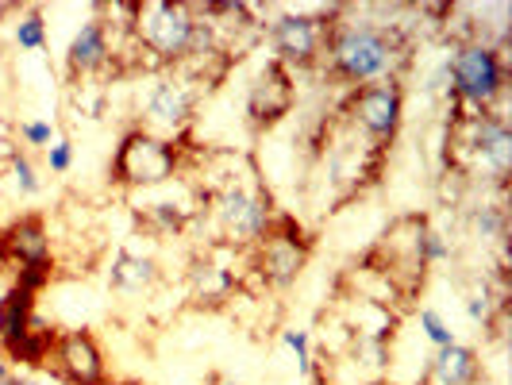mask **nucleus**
<instances>
[{"instance_id":"412c9836","label":"nucleus","mask_w":512,"mask_h":385,"mask_svg":"<svg viewBox=\"0 0 512 385\" xmlns=\"http://www.w3.org/2000/svg\"><path fill=\"white\" fill-rule=\"evenodd\" d=\"M16 47L24 51H47V24L39 16V8H27L16 24Z\"/></svg>"},{"instance_id":"f257e3e1","label":"nucleus","mask_w":512,"mask_h":385,"mask_svg":"<svg viewBox=\"0 0 512 385\" xmlns=\"http://www.w3.org/2000/svg\"><path fill=\"white\" fill-rule=\"evenodd\" d=\"M320 58L328 74L359 89L374 81H401V70L409 66V43L393 24L362 20V16L339 20V12H332Z\"/></svg>"},{"instance_id":"bb28decb","label":"nucleus","mask_w":512,"mask_h":385,"mask_svg":"<svg viewBox=\"0 0 512 385\" xmlns=\"http://www.w3.org/2000/svg\"><path fill=\"white\" fill-rule=\"evenodd\" d=\"M20 139H24V147L47 151L54 139H58V131H54L51 120H24V124H20Z\"/></svg>"},{"instance_id":"393cba45","label":"nucleus","mask_w":512,"mask_h":385,"mask_svg":"<svg viewBox=\"0 0 512 385\" xmlns=\"http://www.w3.org/2000/svg\"><path fill=\"white\" fill-rule=\"evenodd\" d=\"M51 278H54V262H39V266H20V270H16V282L12 285H20L24 293L39 297V293L51 285Z\"/></svg>"},{"instance_id":"423d86ee","label":"nucleus","mask_w":512,"mask_h":385,"mask_svg":"<svg viewBox=\"0 0 512 385\" xmlns=\"http://www.w3.org/2000/svg\"><path fill=\"white\" fill-rule=\"evenodd\" d=\"M343 112L351 116V124L378 147H389L401 131L405 120V89L401 81H374L351 89V97L343 104Z\"/></svg>"},{"instance_id":"2f4dec72","label":"nucleus","mask_w":512,"mask_h":385,"mask_svg":"<svg viewBox=\"0 0 512 385\" xmlns=\"http://www.w3.org/2000/svg\"><path fill=\"white\" fill-rule=\"evenodd\" d=\"M374 385H382V382H374Z\"/></svg>"},{"instance_id":"b1692460","label":"nucleus","mask_w":512,"mask_h":385,"mask_svg":"<svg viewBox=\"0 0 512 385\" xmlns=\"http://www.w3.org/2000/svg\"><path fill=\"white\" fill-rule=\"evenodd\" d=\"M420 332H424V339L432 343V347H447V343H455V332H451V324L439 316L436 308H420Z\"/></svg>"},{"instance_id":"39448f33","label":"nucleus","mask_w":512,"mask_h":385,"mask_svg":"<svg viewBox=\"0 0 512 385\" xmlns=\"http://www.w3.org/2000/svg\"><path fill=\"white\" fill-rule=\"evenodd\" d=\"M212 212H216V224L224 231V239L239 243V247L262 243L270 224H274L270 193L262 185H243V181H228L212 197Z\"/></svg>"},{"instance_id":"ddd939ff","label":"nucleus","mask_w":512,"mask_h":385,"mask_svg":"<svg viewBox=\"0 0 512 385\" xmlns=\"http://www.w3.org/2000/svg\"><path fill=\"white\" fill-rule=\"evenodd\" d=\"M0 258L12 262L16 270L20 266H39V262H51V235L43 216H20L8 231H0Z\"/></svg>"},{"instance_id":"dca6fc26","label":"nucleus","mask_w":512,"mask_h":385,"mask_svg":"<svg viewBox=\"0 0 512 385\" xmlns=\"http://www.w3.org/2000/svg\"><path fill=\"white\" fill-rule=\"evenodd\" d=\"M31 316H35V297L20 285H8V293L0 297V355H8L24 339Z\"/></svg>"},{"instance_id":"f3484780","label":"nucleus","mask_w":512,"mask_h":385,"mask_svg":"<svg viewBox=\"0 0 512 385\" xmlns=\"http://www.w3.org/2000/svg\"><path fill=\"white\" fill-rule=\"evenodd\" d=\"M158 278H162L158 262L147 255H131V251H120L112 258V270H108V285L120 293H147L158 285Z\"/></svg>"},{"instance_id":"4468645a","label":"nucleus","mask_w":512,"mask_h":385,"mask_svg":"<svg viewBox=\"0 0 512 385\" xmlns=\"http://www.w3.org/2000/svg\"><path fill=\"white\" fill-rule=\"evenodd\" d=\"M478 378H482V355L455 339L432 355L420 385H478Z\"/></svg>"},{"instance_id":"20e7f679","label":"nucleus","mask_w":512,"mask_h":385,"mask_svg":"<svg viewBox=\"0 0 512 385\" xmlns=\"http://www.w3.org/2000/svg\"><path fill=\"white\" fill-rule=\"evenodd\" d=\"M135 39L147 47V51L166 62V66H178L193 51V31H197V12L193 4H166V0H147L139 4L135 20H131Z\"/></svg>"},{"instance_id":"c756f323","label":"nucleus","mask_w":512,"mask_h":385,"mask_svg":"<svg viewBox=\"0 0 512 385\" xmlns=\"http://www.w3.org/2000/svg\"><path fill=\"white\" fill-rule=\"evenodd\" d=\"M0 385H31V382H27V378H16V374H12L8 382H0Z\"/></svg>"},{"instance_id":"cd10ccee","label":"nucleus","mask_w":512,"mask_h":385,"mask_svg":"<svg viewBox=\"0 0 512 385\" xmlns=\"http://www.w3.org/2000/svg\"><path fill=\"white\" fill-rule=\"evenodd\" d=\"M47 162H51V174H70L74 166V143L70 139H54L47 147Z\"/></svg>"},{"instance_id":"4be33fe9","label":"nucleus","mask_w":512,"mask_h":385,"mask_svg":"<svg viewBox=\"0 0 512 385\" xmlns=\"http://www.w3.org/2000/svg\"><path fill=\"white\" fill-rule=\"evenodd\" d=\"M355 359L370 370H385L389 366V339L382 335H355Z\"/></svg>"},{"instance_id":"6e6552de","label":"nucleus","mask_w":512,"mask_h":385,"mask_svg":"<svg viewBox=\"0 0 512 385\" xmlns=\"http://www.w3.org/2000/svg\"><path fill=\"white\" fill-rule=\"evenodd\" d=\"M328 24H332V12H285V16H278L270 24L274 62L285 66V70L316 66L320 54H324Z\"/></svg>"},{"instance_id":"c85d7f7f","label":"nucleus","mask_w":512,"mask_h":385,"mask_svg":"<svg viewBox=\"0 0 512 385\" xmlns=\"http://www.w3.org/2000/svg\"><path fill=\"white\" fill-rule=\"evenodd\" d=\"M8 378H12V370H8V362L0 359V382H8Z\"/></svg>"},{"instance_id":"7c9ffc66","label":"nucleus","mask_w":512,"mask_h":385,"mask_svg":"<svg viewBox=\"0 0 512 385\" xmlns=\"http://www.w3.org/2000/svg\"><path fill=\"white\" fill-rule=\"evenodd\" d=\"M104 385H139V382H104Z\"/></svg>"},{"instance_id":"9d476101","label":"nucleus","mask_w":512,"mask_h":385,"mask_svg":"<svg viewBox=\"0 0 512 385\" xmlns=\"http://www.w3.org/2000/svg\"><path fill=\"white\" fill-rule=\"evenodd\" d=\"M54 374L66 385H104L108 370H104V351L97 343V335L77 328V332H58V343L51 351Z\"/></svg>"},{"instance_id":"aec40b11","label":"nucleus","mask_w":512,"mask_h":385,"mask_svg":"<svg viewBox=\"0 0 512 385\" xmlns=\"http://www.w3.org/2000/svg\"><path fill=\"white\" fill-rule=\"evenodd\" d=\"M189 216H193V208H178V205H147L143 208V224L158 235H174L189 224Z\"/></svg>"},{"instance_id":"0eeeda50","label":"nucleus","mask_w":512,"mask_h":385,"mask_svg":"<svg viewBox=\"0 0 512 385\" xmlns=\"http://www.w3.org/2000/svg\"><path fill=\"white\" fill-rule=\"evenodd\" d=\"M308 247L312 243H308L305 228L293 216H274L266 239L258 243V258H255L258 278L270 285V289H289V285L301 278V270H305Z\"/></svg>"},{"instance_id":"a878e982","label":"nucleus","mask_w":512,"mask_h":385,"mask_svg":"<svg viewBox=\"0 0 512 385\" xmlns=\"http://www.w3.org/2000/svg\"><path fill=\"white\" fill-rule=\"evenodd\" d=\"M474 231H478L482 239H505V212L497 205L474 208Z\"/></svg>"},{"instance_id":"7ed1b4c3","label":"nucleus","mask_w":512,"mask_h":385,"mask_svg":"<svg viewBox=\"0 0 512 385\" xmlns=\"http://www.w3.org/2000/svg\"><path fill=\"white\" fill-rule=\"evenodd\" d=\"M181 154L174 139L154 135L147 128H135L120 139V147L112 154V181L124 189H151V185H166L178 174Z\"/></svg>"},{"instance_id":"2eb2a0df","label":"nucleus","mask_w":512,"mask_h":385,"mask_svg":"<svg viewBox=\"0 0 512 385\" xmlns=\"http://www.w3.org/2000/svg\"><path fill=\"white\" fill-rule=\"evenodd\" d=\"M112 62V43H108V24L104 20H89L81 24L74 39H70V51H66V66L70 77H89L104 70Z\"/></svg>"},{"instance_id":"6ab92c4d","label":"nucleus","mask_w":512,"mask_h":385,"mask_svg":"<svg viewBox=\"0 0 512 385\" xmlns=\"http://www.w3.org/2000/svg\"><path fill=\"white\" fill-rule=\"evenodd\" d=\"M189 285H193V297H197L201 305H224L231 293H235V274H231L228 266L201 262V266H193Z\"/></svg>"},{"instance_id":"f8f14e48","label":"nucleus","mask_w":512,"mask_h":385,"mask_svg":"<svg viewBox=\"0 0 512 385\" xmlns=\"http://www.w3.org/2000/svg\"><path fill=\"white\" fill-rule=\"evenodd\" d=\"M289 108H293V74L270 58L247 89V120L258 131L274 128L282 116H289Z\"/></svg>"},{"instance_id":"a211bd4d","label":"nucleus","mask_w":512,"mask_h":385,"mask_svg":"<svg viewBox=\"0 0 512 385\" xmlns=\"http://www.w3.org/2000/svg\"><path fill=\"white\" fill-rule=\"evenodd\" d=\"M54 343H58V328L47 324L43 316H31L24 339L4 355V362H24V366H35V370H39V366H47V362H51Z\"/></svg>"},{"instance_id":"9b49d317","label":"nucleus","mask_w":512,"mask_h":385,"mask_svg":"<svg viewBox=\"0 0 512 385\" xmlns=\"http://www.w3.org/2000/svg\"><path fill=\"white\" fill-rule=\"evenodd\" d=\"M197 81L185 74H170L162 77L147 97V108H143V120H147V131H166V135H181L185 124L193 120V108H197Z\"/></svg>"},{"instance_id":"5701e85b","label":"nucleus","mask_w":512,"mask_h":385,"mask_svg":"<svg viewBox=\"0 0 512 385\" xmlns=\"http://www.w3.org/2000/svg\"><path fill=\"white\" fill-rule=\"evenodd\" d=\"M8 166H12V181H16V193L20 197H35L39 193V174H35V166H31V158H27V151H12V158H8Z\"/></svg>"},{"instance_id":"1a4fd4ad","label":"nucleus","mask_w":512,"mask_h":385,"mask_svg":"<svg viewBox=\"0 0 512 385\" xmlns=\"http://www.w3.org/2000/svg\"><path fill=\"white\" fill-rule=\"evenodd\" d=\"M459 147L470 154L474 170L486 178L505 181L512 170V131L497 112H474L459 124Z\"/></svg>"},{"instance_id":"f03ea898","label":"nucleus","mask_w":512,"mask_h":385,"mask_svg":"<svg viewBox=\"0 0 512 385\" xmlns=\"http://www.w3.org/2000/svg\"><path fill=\"white\" fill-rule=\"evenodd\" d=\"M447 74H451V93H455L462 104H470L474 112H493V104L501 101L505 81H509V70H505L501 51H493V47L478 43V39L459 43V47L451 51Z\"/></svg>"}]
</instances>
